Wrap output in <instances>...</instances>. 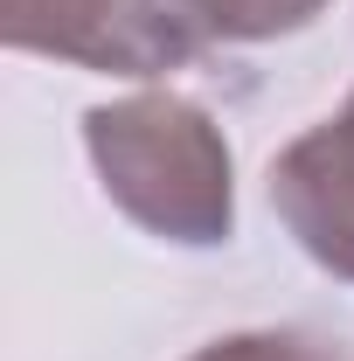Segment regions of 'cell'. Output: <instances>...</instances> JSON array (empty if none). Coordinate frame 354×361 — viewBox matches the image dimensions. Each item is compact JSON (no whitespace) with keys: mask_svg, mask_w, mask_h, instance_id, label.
Segmentation results:
<instances>
[{"mask_svg":"<svg viewBox=\"0 0 354 361\" xmlns=\"http://www.w3.org/2000/svg\"><path fill=\"white\" fill-rule=\"evenodd\" d=\"M84 153L104 202L174 250L236 236V167L222 126L181 90H126L84 111Z\"/></svg>","mask_w":354,"mask_h":361,"instance_id":"6da1fadb","label":"cell"},{"mask_svg":"<svg viewBox=\"0 0 354 361\" xmlns=\"http://www.w3.org/2000/svg\"><path fill=\"white\" fill-rule=\"evenodd\" d=\"M271 209L319 271L354 285V111L341 104L271 160Z\"/></svg>","mask_w":354,"mask_h":361,"instance_id":"7a4b0ae2","label":"cell"},{"mask_svg":"<svg viewBox=\"0 0 354 361\" xmlns=\"http://www.w3.org/2000/svg\"><path fill=\"white\" fill-rule=\"evenodd\" d=\"M0 28L21 56H56L104 77L167 70L146 28V0H0Z\"/></svg>","mask_w":354,"mask_h":361,"instance_id":"3957f363","label":"cell"},{"mask_svg":"<svg viewBox=\"0 0 354 361\" xmlns=\"http://www.w3.org/2000/svg\"><path fill=\"white\" fill-rule=\"evenodd\" d=\"M334 0H146V28L160 42V63L181 70L209 49H243V42H278L299 35L326 14Z\"/></svg>","mask_w":354,"mask_h":361,"instance_id":"277c9868","label":"cell"},{"mask_svg":"<svg viewBox=\"0 0 354 361\" xmlns=\"http://www.w3.org/2000/svg\"><path fill=\"white\" fill-rule=\"evenodd\" d=\"M188 361H348V355L299 326H250V334H222L209 348H195Z\"/></svg>","mask_w":354,"mask_h":361,"instance_id":"5b68a950","label":"cell"},{"mask_svg":"<svg viewBox=\"0 0 354 361\" xmlns=\"http://www.w3.org/2000/svg\"><path fill=\"white\" fill-rule=\"evenodd\" d=\"M348 111H354V90H348Z\"/></svg>","mask_w":354,"mask_h":361,"instance_id":"8992f818","label":"cell"}]
</instances>
